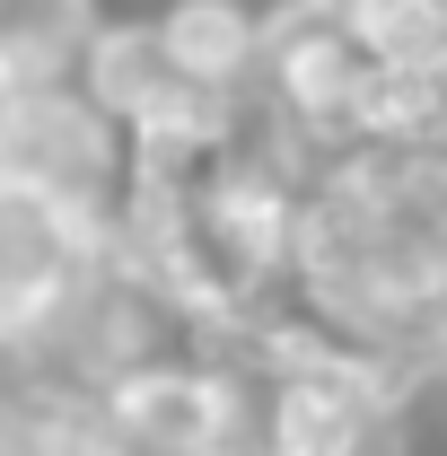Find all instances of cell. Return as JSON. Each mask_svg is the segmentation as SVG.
Segmentation results:
<instances>
[{
	"label": "cell",
	"instance_id": "1",
	"mask_svg": "<svg viewBox=\"0 0 447 456\" xmlns=\"http://www.w3.org/2000/svg\"><path fill=\"white\" fill-rule=\"evenodd\" d=\"M132 175V141L106 106L79 97V79L53 88H0V184L9 193H45L79 220H114Z\"/></svg>",
	"mask_w": 447,
	"mask_h": 456
},
{
	"label": "cell",
	"instance_id": "6",
	"mask_svg": "<svg viewBox=\"0 0 447 456\" xmlns=\"http://www.w3.org/2000/svg\"><path fill=\"white\" fill-rule=\"evenodd\" d=\"M334 18L351 27L378 79L447 88V0H334Z\"/></svg>",
	"mask_w": 447,
	"mask_h": 456
},
{
	"label": "cell",
	"instance_id": "8",
	"mask_svg": "<svg viewBox=\"0 0 447 456\" xmlns=\"http://www.w3.org/2000/svg\"><path fill=\"white\" fill-rule=\"evenodd\" d=\"M360 456H403V430H394V439H378V448H360Z\"/></svg>",
	"mask_w": 447,
	"mask_h": 456
},
{
	"label": "cell",
	"instance_id": "3",
	"mask_svg": "<svg viewBox=\"0 0 447 456\" xmlns=\"http://www.w3.org/2000/svg\"><path fill=\"white\" fill-rule=\"evenodd\" d=\"M158 45L184 79L228 88V97H255V61L272 36V0H158L150 9Z\"/></svg>",
	"mask_w": 447,
	"mask_h": 456
},
{
	"label": "cell",
	"instance_id": "9",
	"mask_svg": "<svg viewBox=\"0 0 447 456\" xmlns=\"http://www.w3.org/2000/svg\"><path fill=\"white\" fill-rule=\"evenodd\" d=\"M439 307H447V281H439Z\"/></svg>",
	"mask_w": 447,
	"mask_h": 456
},
{
	"label": "cell",
	"instance_id": "4",
	"mask_svg": "<svg viewBox=\"0 0 447 456\" xmlns=\"http://www.w3.org/2000/svg\"><path fill=\"white\" fill-rule=\"evenodd\" d=\"M70 79H79V97H88V106H106L114 123H123V141H132V132L150 123V106L167 97V88L184 79V70L167 61V45H158V27H150V9H123V18L106 9Z\"/></svg>",
	"mask_w": 447,
	"mask_h": 456
},
{
	"label": "cell",
	"instance_id": "7",
	"mask_svg": "<svg viewBox=\"0 0 447 456\" xmlns=\"http://www.w3.org/2000/svg\"><path fill=\"white\" fill-rule=\"evenodd\" d=\"M0 456H97L88 448V403L0 395Z\"/></svg>",
	"mask_w": 447,
	"mask_h": 456
},
{
	"label": "cell",
	"instance_id": "2",
	"mask_svg": "<svg viewBox=\"0 0 447 456\" xmlns=\"http://www.w3.org/2000/svg\"><path fill=\"white\" fill-rule=\"evenodd\" d=\"M97 255H106L97 220L61 211L45 193H9L0 184V351L36 334L61 298L97 273Z\"/></svg>",
	"mask_w": 447,
	"mask_h": 456
},
{
	"label": "cell",
	"instance_id": "5",
	"mask_svg": "<svg viewBox=\"0 0 447 456\" xmlns=\"http://www.w3.org/2000/svg\"><path fill=\"white\" fill-rule=\"evenodd\" d=\"M106 0H0V88H53L79 70Z\"/></svg>",
	"mask_w": 447,
	"mask_h": 456
}]
</instances>
